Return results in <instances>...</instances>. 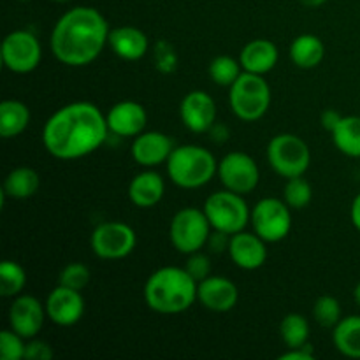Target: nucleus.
Segmentation results:
<instances>
[{
  "mask_svg": "<svg viewBox=\"0 0 360 360\" xmlns=\"http://www.w3.org/2000/svg\"><path fill=\"white\" fill-rule=\"evenodd\" d=\"M53 2H60V4H63V2H70V0H53Z\"/></svg>",
  "mask_w": 360,
  "mask_h": 360,
  "instance_id": "a18cd8bd",
  "label": "nucleus"
},
{
  "mask_svg": "<svg viewBox=\"0 0 360 360\" xmlns=\"http://www.w3.org/2000/svg\"><path fill=\"white\" fill-rule=\"evenodd\" d=\"M313 319L319 326L330 327L333 329L341 320V306L340 301L333 295H322L313 304Z\"/></svg>",
  "mask_w": 360,
  "mask_h": 360,
  "instance_id": "2f4dec72",
  "label": "nucleus"
},
{
  "mask_svg": "<svg viewBox=\"0 0 360 360\" xmlns=\"http://www.w3.org/2000/svg\"><path fill=\"white\" fill-rule=\"evenodd\" d=\"M280 336L287 348L304 347L309 340L308 319L299 313H288L280 323Z\"/></svg>",
  "mask_w": 360,
  "mask_h": 360,
  "instance_id": "cd10ccee",
  "label": "nucleus"
},
{
  "mask_svg": "<svg viewBox=\"0 0 360 360\" xmlns=\"http://www.w3.org/2000/svg\"><path fill=\"white\" fill-rule=\"evenodd\" d=\"M179 116L190 132L206 134L217 122V104L207 91L192 90L179 104Z\"/></svg>",
  "mask_w": 360,
  "mask_h": 360,
  "instance_id": "2eb2a0df",
  "label": "nucleus"
},
{
  "mask_svg": "<svg viewBox=\"0 0 360 360\" xmlns=\"http://www.w3.org/2000/svg\"><path fill=\"white\" fill-rule=\"evenodd\" d=\"M288 55L299 69H315L326 56V46L320 37L313 34H301L292 41Z\"/></svg>",
  "mask_w": 360,
  "mask_h": 360,
  "instance_id": "5701e85b",
  "label": "nucleus"
},
{
  "mask_svg": "<svg viewBox=\"0 0 360 360\" xmlns=\"http://www.w3.org/2000/svg\"><path fill=\"white\" fill-rule=\"evenodd\" d=\"M231 109L243 122H257L271 105V86L264 76L243 70L229 94Z\"/></svg>",
  "mask_w": 360,
  "mask_h": 360,
  "instance_id": "39448f33",
  "label": "nucleus"
},
{
  "mask_svg": "<svg viewBox=\"0 0 360 360\" xmlns=\"http://www.w3.org/2000/svg\"><path fill=\"white\" fill-rule=\"evenodd\" d=\"M210 134H211V139H213L214 143H225V141L229 139V129H227V127L217 125V123L211 127Z\"/></svg>",
  "mask_w": 360,
  "mask_h": 360,
  "instance_id": "a19ab883",
  "label": "nucleus"
},
{
  "mask_svg": "<svg viewBox=\"0 0 360 360\" xmlns=\"http://www.w3.org/2000/svg\"><path fill=\"white\" fill-rule=\"evenodd\" d=\"M46 315L60 327H72L81 322L84 315V297L81 290L58 285L49 292L44 302Z\"/></svg>",
  "mask_w": 360,
  "mask_h": 360,
  "instance_id": "4468645a",
  "label": "nucleus"
},
{
  "mask_svg": "<svg viewBox=\"0 0 360 360\" xmlns=\"http://www.w3.org/2000/svg\"><path fill=\"white\" fill-rule=\"evenodd\" d=\"M155 67L162 74L174 72L176 67H178V55L169 42L158 41L155 46Z\"/></svg>",
  "mask_w": 360,
  "mask_h": 360,
  "instance_id": "f704fd0d",
  "label": "nucleus"
},
{
  "mask_svg": "<svg viewBox=\"0 0 360 360\" xmlns=\"http://www.w3.org/2000/svg\"><path fill=\"white\" fill-rule=\"evenodd\" d=\"M207 72H210L213 83H217L218 86L231 88L236 83V79L243 74V65L239 60L232 58V56L220 55L211 60Z\"/></svg>",
  "mask_w": 360,
  "mask_h": 360,
  "instance_id": "c756f323",
  "label": "nucleus"
},
{
  "mask_svg": "<svg viewBox=\"0 0 360 360\" xmlns=\"http://www.w3.org/2000/svg\"><path fill=\"white\" fill-rule=\"evenodd\" d=\"M199 283L185 267L165 266L150 274L144 285L148 308L160 315H178L192 308L197 301Z\"/></svg>",
  "mask_w": 360,
  "mask_h": 360,
  "instance_id": "7ed1b4c3",
  "label": "nucleus"
},
{
  "mask_svg": "<svg viewBox=\"0 0 360 360\" xmlns=\"http://www.w3.org/2000/svg\"><path fill=\"white\" fill-rule=\"evenodd\" d=\"M46 319V306L34 295L20 294L9 306V327L25 340L37 338Z\"/></svg>",
  "mask_w": 360,
  "mask_h": 360,
  "instance_id": "ddd939ff",
  "label": "nucleus"
},
{
  "mask_svg": "<svg viewBox=\"0 0 360 360\" xmlns=\"http://www.w3.org/2000/svg\"><path fill=\"white\" fill-rule=\"evenodd\" d=\"M333 143L343 155L360 158V116H343L330 132Z\"/></svg>",
  "mask_w": 360,
  "mask_h": 360,
  "instance_id": "bb28decb",
  "label": "nucleus"
},
{
  "mask_svg": "<svg viewBox=\"0 0 360 360\" xmlns=\"http://www.w3.org/2000/svg\"><path fill=\"white\" fill-rule=\"evenodd\" d=\"M267 243L257 232H236L229 243V257L238 267L245 271H255L266 264Z\"/></svg>",
  "mask_w": 360,
  "mask_h": 360,
  "instance_id": "dca6fc26",
  "label": "nucleus"
},
{
  "mask_svg": "<svg viewBox=\"0 0 360 360\" xmlns=\"http://www.w3.org/2000/svg\"><path fill=\"white\" fill-rule=\"evenodd\" d=\"M105 115L91 102H70L53 112L42 129V144L51 157L76 160L97 151L109 137Z\"/></svg>",
  "mask_w": 360,
  "mask_h": 360,
  "instance_id": "f257e3e1",
  "label": "nucleus"
},
{
  "mask_svg": "<svg viewBox=\"0 0 360 360\" xmlns=\"http://www.w3.org/2000/svg\"><path fill=\"white\" fill-rule=\"evenodd\" d=\"M20 2H28V0H20Z\"/></svg>",
  "mask_w": 360,
  "mask_h": 360,
  "instance_id": "49530a36",
  "label": "nucleus"
},
{
  "mask_svg": "<svg viewBox=\"0 0 360 360\" xmlns=\"http://www.w3.org/2000/svg\"><path fill=\"white\" fill-rule=\"evenodd\" d=\"M218 178L227 190L248 195L260 181V169L253 157L243 151H231L218 162Z\"/></svg>",
  "mask_w": 360,
  "mask_h": 360,
  "instance_id": "f8f14e48",
  "label": "nucleus"
},
{
  "mask_svg": "<svg viewBox=\"0 0 360 360\" xmlns=\"http://www.w3.org/2000/svg\"><path fill=\"white\" fill-rule=\"evenodd\" d=\"M165 193V181L158 172L146 169L132 178L129 185V199L141 210L157 206Z\"/></svg>",
  "mask_w": 360,
  "mask_h": 360,
  "instance_id": "aec40b11",
  "label": "nucleus"
},
{
  "mask_svg": "<svg viewBox=\"0 0 360 360\" xmlns=\"http://www.w3.org/2000/svg\"><path fill=\"white\" fill-rule=\"evenodd\" d=\"M315 359V352H313L311 345L306 343L304 347L299 348H288V352L280 355V360H313Z\"/></svg>",
  "mask_w": 360,
  "mask_h": 360,
  "instance_id": "4c0bfd02",
  "label": "nucleus"
},
{
  "mask_svg": "<svg viewBox=\"0 0 360 360\" xmlns=\"http://www.w3.org/2000/svg\"><path fill=\"white\" fill-rule=\"evenodd\" d=\"M41 188V178L32 167H16L4 181V199H30Z\"/></svg>",
  "mask_w": 360,
  "mask_h": 360,
  "instance_id": "393cba45",
  "label": "nucleus"
},
{
  "mask_svg": "<svg viewBox=\"0 0 360 360\" xmlns=\"http://www.w3.org/2000/svg\"><path fill=\"white\" fill-rule=\"evenodd\" d=\"M229 243H231V236L220 231H213L210 239H207V246H210V250L213 253H221L225 250H229Z\"/></svg>",
  "mask_w": 360,
  "mask_h": 360,
  "instance_id": "58836bf2",
  "label": "nucleus"
},
{
  "mask_svg": "<svg viewBox=\"0 0 360 360\" xmlns=\"http://www.w3.org/2000/svg\"><path fill=\"white\" fill-rule=\"evenodd\" d=\"M42 48L39 39L30 30H14L2 42V62L7 70L28 74L41 63Z\"/></svg>",
  "mask_w": 360,
  "mask_h": 360,
  "instance_id": "9b49d317",
  "label": "nucleus"
},
{
  "mask_svg": "<svg viewBox=\"0 0 360 360\" xmlns=\"http://www.w3.org/2000/svg\"><path fill=\"white\" fill-rule=\"evenodd\" d=\"M350 218H352V224H354V227L360 232V193L355 197L354 202H352Z\"/></svg>",
  "mask_w": 360,
  "mask_h": 360,
  "instance_id": "79ce46f5",
  "label": "nucleus"
},
{
  "mask_svg": "<svg viewBox=\"0 0 360 360\" xmlns=\"http://www.w3.org/2000/svg\"><path fill=\"white\" fill-rule=\"evenodd\" d=\"M53 348L49 343L42 340H28L27 350H25V360H51Z\"/></svg>",
  "mask_w": 360,
  "mask_h": 360,
  "instance_id": "e433bc0d",
  "label": "nucleus"
},
{
  "mask_svg": "<svg viewBox=\"0 0 360 360\" xmlns=\"http://www.w3.org/2000/svg\"><path fill=\"white\" fill-rule=\"evenodd\" d=\"M211 227L204 210L197 207H183L172 217L171 227H169V238L172 246L183 255L200 252L207 245Z\"/></svg>",
  "mask_w": 360,
  "mask_h": 360,
  "instance_id": "6e6552de",
  "label": "nucleus"
},
{
  "mask_svg": "<svg viewBox=\"0 0 360 360\" xmlns=\"http://www.w3.org/2000/svg\"><path fill=\"white\" fill-rule=\"evenodd\" d=\"M292 207L278 197L260 199L252 210L253 232L266 243H278L292 231Z\"/></svg>",
  "mask_w": 360,
  "mask_h": 360,
  "instance_id": "1a4fd4ad",
  "label": "nucleus"
},
{
  "mask_svg": "<svg viewBox=\"0 0 360 360\" xmlns=\"http://www.w3.org/2000/svg\"><path fill=\"white\" fill-rule=\"evenodd\" d=\"M109 132L118 137H136L144 132L148 123L146 109L136 101H122L105 115Z\"/></svg>",
  "mask_w": 360,
  "mask_h": 360,
  "instance_id": "6ab92c4d",
  "label": "nucleus"
},
{
  "mask_svg": "<svg viewBox=\"0 0 360 360\" xmlns=\"http://www.w3.org/2000/svg\"><path fill=\"white\" fill-rule=\"evenodd\" d=\"M267 160L273 171L285 179L304 176L311 164V151L295 134H278L269 141Z\"/></svg>",
  "mask_w": 360,
  "mask_h": 360,
  "instance_id": "0eeeda50",
  "label": "nucleus"
},
{
  "mask_svg": "<svg viewBox=\"0 0 360 360\" xmlns=\"http://www.w3.org/2000/svg\"><path fill=\"white\" fill-rule=\"evenodd\" d=\"M341 118H343V116H341L338 111H334V109H326V111L322 112V118H320V122H322L323 129L329 130V132H333V130L336 129L338 123H340Z\"/></svg>",
  "mask_w": 360,
  "mask_h": 360,
  "instance_id": "ea45409f",
  "label": "nucleus"
},
{
  "mask_svg": "<svg viewBox=\"0 0 360 360\" xmlns=\"http://www.w3.org/2000/svg\"><path fill=\"white\" fill-rule=\"evenodd\" d=\"M197 301L210 311L227 313L238 304L239 290L234 281H231L229 278L211 274L199 283Z\"/></svg>",
  "mask_w": 360,
  "mask_h": 360,
  "instance_id": "f3484780",
  "label": "nucleus"
},
{
  "mask_svg": "<svg viewBox=\"0 0 360 360\" xmlns=\"http://www.w3.org/2000/svg\"><path fill=\"white\" fill-rule=\"evenodd\" d=\"M333 343L345 357L360 359V315L345 316L333 327Z\"/></svg>",
  "mask_w": 360,
  "mask_h": 360,
  "instance_id": "b1692460",
  "label": "nucleus"
},
{
  "mask_svg": "<svg viewBox=\"0 0 360 360\" xmlns=\"http://www.w3.org/2000/svg\"><path fill=\"white\" fill-rule=\"evenodd\" d=\"M185 269L188 271L190 276L200 283L202 280H206L207 276H211V260L210 257L204 255V253L195 252V253H190L188 260L185 264Z\"/></svg>",
  "mask_w": 360,
  "mask_h": 360,
  "instance_id": "c9c22d12",
  "label": "nucleus"
},
{
  "mask_svg": "<svg viewBox=\"0 0 360 360\" xmlns=\"http://www.w3.org/2000/svg\"><path fill=\"white\" fill-rule=\"evenodd\" d=\"M202 210L213 231L225 232L229 236L245 231L248 221L252 220V211L245 197L227 188L211 193Z\"/></svg>",
  "mask_w": 360,
  "mask_h": 360,
  "instance_id": "423d86ee",
  "label": "nucleus"
},
{
  "mask_svg": "<svg viewBox=\"0 0 360 360\" xmlns=\"http://www.w3.org/2000/svg\"><path fill=\"white\" fill-rule=\"evenodd\" d=\"M109 46L116 56L127 62L141 60L148 53L150 42L146 34L136 27H116L109 32Z\"/></svg>",
  "mask_w": 360,
  "mask_h": 360,
  "instance_id": "412c9836",
  "label": "nucleus"
},
{
  "mask_svg": "<svg viewBox=\"0 0 360 360\" xmlns=\"http://www.w3.org/2000/svg\"><path fill=\"white\" fill-rule=\"evenodd\" d=\"M91 252L102 260H120L129 257L137 245V236L123 221H104L95 227L90 239Z\"/></svg>",
  "mask_w": 360,
  "mask_h": 360,
  "instance_id": "9d476101",
  "label": "nucleus"
},
{
  "mask_svg": "<svg viewBox=\"0 0 360 360\" xmlns=\"http://www.w3.org/2000/svg\"><path fill=\"white\" fill-rule=\"evenodd\" d=\"M109 25L95 7L77 6L60 16L49 37L51 53L60 63L83 67L94 62L109 42Z\"/></svg>",
  "mask_w": 360,
  "mask_h": 360,
  "instance_id": "f03ea898",
  "label": "nucleus"
},
{
  "mask_svg": "<svg viewBox=\"0 0 360 360\" xmlns=\"http://www.w3.org/2000/svg\"><path fill=\"white\" fill-rule=\"evenodd\" d=\"M354 299H355V302H357V306L360 308V281H359L357 287H355V290H354Z\"/></svg>",
  "mask_w": 360,
  "mask_h": 360,
  "instance_id": "c03bdc74",
  "label": "nucleus"
},
{
  "mask_svg": "<svg viewBox=\"0 0 360 360\" xmlns=\"http://www.w3.org/2000/svg\"><path fill=\"white\" fill-rule=\"evenodd\" d=\"M88 283H90V269L81 262L67 264L58 278V285L74 288V290H83Z\"/></svg>",
  "mask_w": 360,
  "mask_h": 360,
  "instance_id": "72a5a7b5",
  "label": "nucleus"
},
{
  "mask_svg": "<svg viewBox=\"0 0 360 360\" xmlns=\"http://www.w3.org/2000/svg\"><path fill=\"white\" fill-rule=\"evenodd\" d=\"M278 58H280V51L276 44L267 39H253L241 49V55H239L243 70L260 74V76L271 72L276 67Z\"/></svg>",
  "mask_w": 360,
  "mask_h": 360,
  "instance_id": "4be33fe9",
  "label": "nucleus"
},
{
  "mask_svg": "<svg viewBox=\"0 0 360 360\" xmlns=\"http://www.w3.org/2000/svg\"><path fill=\"white\" fill-rule=\"evenodd\" d=\"M302 6L306 7H320L327 2V0H301Z\"/></svg>",
  "mask_w": 360,
  "mask_h": 360,
  "instance_id": "37998d69",
  "label": "nucleus"
},
{
  "mask_svg": "<svg viewBox=\"0 0 360 360\" xmlns=\"http://www.w3.org/2000/svg\"><path fill=\"white\" fill-rule=\"evenodd\" d=\"M172 150H174V143L171 137L165 136L164 132L151 130V132H141L139 136L134 137L130 153H132L136 164H139L141 167L151 169L165 164L167 158L171 157Z\"/></svg>",
  "mask_w": 360,
  "mask_h": 360,
  "instance_id": "a211bd4d",
  "label": "nucleus"
},
{
  "mask_svg": "<svg viewBox=\"0 0 360 360\" xmlns=\"http://www.w3.org/2000/svg\"><path fill=\"white\" fill-rule=\"evenodd\" d=\"M27 343L25 338L16 330L4 329L0 333V359L2 360H23Z\"/></svg>",
  "mask_w": 360,
  "mask_h": 360,
  "instance_id": "473e14b6",
  "label": "nucleus"
},
{
  "mask_svg": "<svg viewBox=\"0 0 360 360\" xmlns=\"http://www.w3.org/2000/svg\"><path fill=\"white\" fill-rule=\"evenodd\" d=\"M28 123H30V109L25 102L9 98L0 104V136L4 139H13L23 134Z\"/></svg>",
  "mask_w": 360,
  "mask_h": 360,
  "instance_id": "a878e982",
  "label": "nucleus"
},
{
  "mask_svg": "<svg viewBox=\"0 0 360 360\" xmlns=\"http://www.w3.org/2000/svg\"><path fill=\"white\" fill-rule=\"evenodd\" d=\"M27 285V273L14 260H4L0 266V295L18 297Z\"/></svg>",
  "mask_w": 360,
  "mask_h": 360,
  "instance_id": "c85d7f7f",
  "label": "nucleus"
},
{
  "mask_svg": "<svg viewBox=\"0 0 360 360\" xmlns=\"http://www.w3.org/2000/svg\"><path fill=\"white\" fill-rule=\"evenodd\" d=\"M171 181L179 188L193 190L207 185L218 172V162L207 148L197 144L174 146L165 162Z\"/></svg>",
  "mask_w": 360,
  "mask_h": 360,
  "instance_id": "20e7f679",
  "label": "nucleus"
},
{
  "mask_svg": "<svg viewBox=\"0 0 360 360\" xmlns=\"http://www.w3.org/2000/svg\"><path fill=\"white\" fill-rule=\"evenodd\" d=\"M313 199V188L302 176L287 179L283 190V200L292 210H304Z\"/></svg>",
  "mask_w": 360,
  "mask_h": 360,
  "instance_id": "7c9ffc66",
  "label": "nucleus"
}]
</instances>
